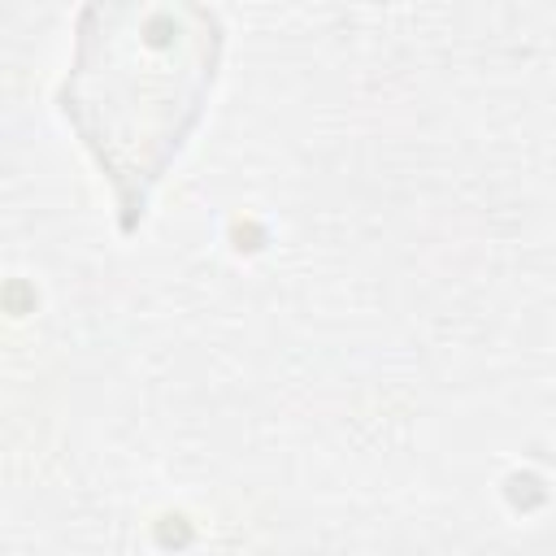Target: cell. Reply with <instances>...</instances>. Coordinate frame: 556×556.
<instances>
[{
    "label": "cell",
    "mask_w": 556,
    "mask_h": 556,
    "mask_svg": "<svg viewBox=\"0 0 556 556\" xmlns=\"http://www.w3.org/2000/svg\"><path fill=\"white\" fill-rule=\"evenodd\" d=\"M217 35H83L61 113L109 174L122 222L143 213L213 87Z\"/></svg>",
    "instance_id": "6da1fadb"
}]
</instances>
